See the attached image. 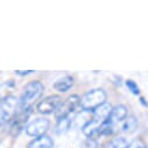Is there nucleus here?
Instances as JSON below:
<instances>
[{"instance_id": "obj_1", "label": "nucleus", "mask_w": 148, "mask_h": 148, "mask_svg": "<svg viewBox=\"0 0 148 148\" xmlns=\"http://www.w3.org/2000/svg\"><path fill=\"white\" fill-rule=\"evenodd\" d=\"M45 92V86L40 81H32L23 88V92L19 98V111L33 107V104L38 101Z\"/></svg>"}, {"instance_id": "obj_17", "label": "nucleus", "mask_w": 148, "mask_h": 148, "mask_svg": "<svg viewBox=\"0 0 148 148\" xmlns=\"http://www.w3.org/2000/svg\"><path fill=\"white\" fill-rule=\"evenodd\" d=\"M33 72H35V71L34 70H15V73L18 76H28Z\"/></svg>"}, {"instance_id": "obj_4", "label": "nucleus", "mask_w": 148, "mask_h": 148, "mask_svg": "<svg viewBox=\"0 0 148 148\" xmlns=\"http://www.w3.org/2000/svg\"><path fill=\"white\" fill-rule=\"evenodd\" d=\"M81 100H82V97L78 95H71L68 98H65L64 101L62 103V105L58 107V110L54 114L56 120L62 119V118H66L71 113L75 112L77 110V107H81Z\"/></svg>"}, {"instance_id": "obj_20", "label": "nucleus", "mask_w": 148, "mask_h": 148, "mask_svg": "<svg viewBox=\"0 0 148 148\" xmlns=\"http://www.w3.org/2000/svg\"><path fill=\"white\" fill-rule=\"evenodd\" d=\"M147 148H148V146H147Z\"/></svg>"}, {"instance_id": "obj_10", "label": "nucleus", "mask_w": 148, "mask_h": 148, "mask_svg": "<svg viewBox=\"0 0 148 148\" xmlns=\"http://www.w3.org/2000/svg\"><path fill=\"white\" fill-rule=\"evenodd\" d=\"M73 84H75V78L70 75H66V76L57 79L54 83L53 88L58 92H66L73 86Z\"/></svg>"}, {"instance_id": "obj_14", "label": "nucleus", "mask_w": 148, "mask_h": 148, "mask_svg": "<svg viewBox=\"0 0 148 148\" xmlns=\"http://www.w3.org/2000/svg\"><path fill=\"white\" fill-rule=\"evenodd\" d=\"M125 85L134 96H139L140 95V88L136 84V82H134L133 79H126L125 81Z\"/></svg>"}, {"instance_id": "obj_7", "label": "nucleus", "mask_w": 148, "mask_h": 148, "mask_svg": "<svg viewBox=\"0 0 148 148\" xmlns=\"http://www.w3.org/2000/svg\"><path fill=\"white\" fill-rule=\"evenodd\" d=\"M112 110H113V106L106 101L105 104H103L101 106H99L98 108H96L93 111V112L91 113V117L93 119H96V120H98V121L104 124L110 118L111 113H112Z\"/></svg>"}, {"instance_id": "obj_9", "label": "nucleus", "mask_w": 148, "mask_h": 148, "mask_svg": "<svg viewBox=\"0 0 148 148\" xmlns=\"http://www.w3.org/2000/svg\"><path fill=\"white\" fill-rule=\"evenodd\" d=\"M27 148H54V140L49 135L35 138L27 145Z\"/></svg>"}, {"instance_id": "obj_19", "label": "nucleus", "mask_w": 148, "mask_h": 148, "mask_svg": "<svg viewBox=\"0 0 148 148\" xmlns=\"http://www.w3.org/2000/svg\"><path fill=\"white\" fill-rule=\"evenodd\" d=\"M6 85H7V86H11V88H14V86H15V82L11 79V81H8V82L6 83Z\"/></svg>"}, {"instance_id": "obj_15", "label": "nucleus", "mask_w": 148, "mask_h": 148, "mask_svg": "<svg viewBox=\"0 0 148 148\" xmlns=\"http://www.w3.org/2000/svg\"><path fill=\"white\" fill-rule=\"evenodd\" d=\"M82 148H99V143L97 139L93 138H86L82 145Z\"/></svg>"}, {"instance_id": "obj_16", "label": "nucleus", "mask_w": 148, "mask_h": 148, "mask_svg": "<svg viewBox=\"0 0 148 148\" xmlns=\"http://www.w3.org/2000/svg\"><path fill=\"white\" fill-rule=\"evenodd\" d=\"M126 148H147V146H146V143H145V141H143L142 139L138 138V139L132 140V141L127 145Z\"/></svg>"}, {"instance_id": "obj_11", "label": "nucleus", "mask_w": 148, "mask_h": 148, "mask_svg": "<svg viewBox=\"0 0 148 148\" xmlns=\"http://www.w3.org/2000/svg\"><path fill=\"white\" fill-rule=\"evenodd\" d=\"M138 128V120L133 116H128L123 123H120V131L124 133H133Z\"/></svg>"}, {"instance_id": "obj_13", "label": "nucleus", "mask_w": 148, "mask_h": 148, "mask_svg": "<svg viewBox=\"0 0 148 148\" xmlns=\"http://www.w3.org/2000/svg\"><path fill=\"white\" fill-rule=\"evenodd\" d=\"M128 142L124 138H114L112 140H110L104 148H126Z\"/></svg>"}, {"instance_id": "obj_12", "label": "nucleus", "mask_w": 148, "mask_h": 148, "mask_svg": "<svg viewBox=\"0 0 148 148\" xmlns=\"http://www.w3.org/2000/svg\"><path fill=\"white\" fill-rule=\"evenodd\" d=\"M71 125H72V120L69 117L62 118V119L56 120V125H55L54 131H55V133L57 135H62V134H65L70 130Z\"/></svg>"}, {"instance_id": "obj_5", "label": "nucleus", "mask_w": 148, "mask_h": 148, "mask_svg": "<svg viewBox=\"0 0 148 148\" xmlns=\"http://www.w3.org/2000/svg\"><path fill=\"white\" fill-rule=\"evenodd\" d=\"M64 99L58 95H51L46 97L45 99L40 100L36 104V111L41 114H51L58 110V107L62 105Z\"/></svg>"}, {"instance_id": "obj_18", "label": "nucleus", "mask_w": 148, "mask_h": 148, "mask_svg": "<svg viewBox=\"0 0 148 148\" xmlns=\"http://www.w3.org/2000/svg\"><path fill=\"white\" fill-rule=\"evenodd\" d=\"M139 101H140V104H141L143 107H148V101L146 100V98H145L143 96H140V97H139Z\"/></svg>"}, {"instance_id": "obj_8", "label": "nucleus", "mask_w": 148, "mask_h": 148, "mask_svg": "<svg viewBox=\"0 0 148 148\" xmlns=\"http://www.w3.org/2000/svg\"><path fill=\"white\" fill-rule=\"evenodd\" d=\"M127 114H128L127 107L125 105H123V104H119V105H117V106L113 107L112 113H111L108 120L112 123V124H114V125H119L120 123H123L128 117Z\"/></svg>"}, {"instance_id": "obj_6", "label": "nucleus", "mask_w": 148, "mask_h": 148, "mask_svg": "<svg viewBox=\"0 0 148 148\" xmlns=\"http://www.w3.org/2000/svg\"><path fill=\"white\" fill-rule=\"evenodd\" d=\"M50 128V120L47 118H36L33 121H30L25 131L28 136H34V138H40L43 135H47V132Z\"/></svg>"}, {"instance_id": "obj_3", "label": "nucleus", "mask_w": 148, "mask_h": 148, "mask_svg": "<svg viewBox=\"0 0 148 148\" xmlns=\"http://www.w3.org/2000/svg\"><path fill=\"white\" fill-rule=\"evenodd\" d=\"M1 125H8L19 111V99L13 95H7L1 98Z\"/></svg>"}, {"instance_id": "obj_2", "label": "nucleus", "mask_w": 148, "mask_h": 148, "mask_svg": "<svg viewBox=\"0 0 148 148\" xmlns=\"http://www.w3.org/2000/svg\"><path fill=\"white\" fill-rule=\"evenodd\" d=\"M107 95L103 89H93L82 96L81 108L83 112H93L96 108L106 103Z\"/></svg>"}]
</instances>
